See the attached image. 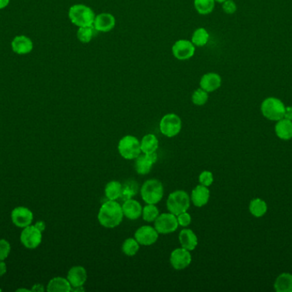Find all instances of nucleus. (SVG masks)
Here are the masks:
<instances>
[{
    "mask_svg": "<svg viewBox=\"0 0 292 292\" xmlns=\"http://www.w3.org/2000/svg\"><path fill=\"white\" fill-rule=\"evenodd\" d=\"M210 41V34L204 28H198L192 34V41L195 47H204Z\"/></svg>",
    "mask_w": 292,
    "mask_h": 292,
    "instance_id": "obj_27",
    "label": "nucleus"
},
{
    "mask_svg": "<svg viewBox=\"0 0 292 292\" xmlns=\"http://www.w3.org/2000/svg\"><path fill=\"white\" fill-rule=\"evenodd\" d=\"M7 271V267H6V264L4 262V261H0V277L5 275Z\"/></svg>",
    "mask_w": 292,
    "mask_h": 292,
    "instance_id": "obj_41",
    "label": "nucleus"
},
{
    "mask_svg": "<svg viewBox=\"0 0 292 292\" xmlns=\"http://www.w3.org/2000/svg\"><path fill=\"white\" fill-rule=\"evenodd\" d=\"M105 193L108 200L116 201L122 193V184L118 181L109 182L105 186Z\"/></svg>",
    "mask_w": 292,
    "mask_h": 292,
    "instance_id": "obj_26",
    "label": "nucleus"
},
{
    "mask_svg": "<svg viewBox=\"0 0 292 292\" xmlns=\"http://www.w3.org/2000/svg\"><path fill=\"white\" fill-rule=\"evenodd\" d=\"M122 207L116 201H110L103 202L100 207L97 220L100 225L105 228H115L120 225L122 221Z\"/></svg>",
    "mask_w": 292,
    "mask_h": 292,
    "instance_id": "obj_1",
    "label": "nucleus"
},
{
    "mask_svg": "<svg viewBox=\"0 0 292 292\" xmlns=\"http://www.w3.org/2000/svg\"><path fill=\"white\" fill-rule=\"evenodd\" d=\"M222 83V80L220 75L217 73L208 72L202 75L200 80V88L207 93H212L220 88Z\"/></svg>",
    "mask_w": 292,
    "mask_h": 292,
    "instance_id": "obj_16",
    "label": "nucleus"
},
{
    "mask_svg": "<svg viewBox=\"0 0 292 292\" xmlns=\"http://www.w3.org/2000/svg\"><path fill=\"white\" fill-rule=\"evenodd\" d=\"M95 17L96 15L94 11L86 5L77 4L72 6L69 10V20L72 24L79 28L93 26Z\"/></svg>",
    "mask_w": 292,
    "mask_h": 292,
    "instance_id": "obj_2",
    "label": "nucleus"
},
{
    "mask_svg": "<svg viewBox=\"0 0 292 292\" xmlns=\"http://www.w3.org/2000/svg\"><path fill=\"white\" fill-rule=\"evenodd\" d=\"M67 279L72 287L83 286L87 279V270L81 266H73L68 272Z\"/></svg>",
    "mask_w": 292,
    "mask_h": 292,
    "instance_id": "obj_18",
    "label": "nucleus"
},
{
    "mask_svg": "<svg viewBox=\"0 0 292 292\" xmlns=\"http://www.w3.org/2000/svg\"><path fill=\"white\" fill-rule=\"evenodd\" d=\"M284 119H288V120L292 121V106H287V107H285Z\"/></svg>",
    "mask_w": 292,
    "mask_h": 292,
    "instance_id": "obj_39",
    "label": "nucleus"
},
{
    "mask_svg": "<svg viewBox=\"0 0 292 292\" xmlns=\"http://www.w3.org/2000/svg\"><path fill=\"white\" fill-rule=\"evenodd\" d=\"M71 284L69 280L61 277H56L51 279L47 285L49 292H69L71 291Z\"/></svg>",
    "mask_w": 292,
    "mask_h": 292,
    "instance_id": "obj_22",
    "label": "nucleus"
},
{
    "mask_svg": "<svg viewBox=\"0 0 292 292\" xmlns=\"http://www.w3.org/2000/svg\"><path fill=\"white\" fill-rule=\"evenodd\" d=\"M192 262V255L189 250L184 248L174 249L170 256L171 266L176 270H183L189 266Z\"/></svg>",
    "mask_w": 292,
    "mask_h": 292,
    "instance_id": "obj_12",
    "label": "nucleus"
},
{
    "mask_svg": "<svg viewBox=\"0 0 292 292\" xmlns=\"http://www.w3.org/2000/svg\"><path fill=\"white\" fill-rule=\"evenodd\" d=\"M210 192L207 189V187L200 184L192 190L191 200L196 207H202L207 204L210 201Z\"/></svg>",
    "mask_w": 292,
    "mask_h": 292,
    "instance_id": "obj_20",
    "label": "nucleus"
},
{
    "mask_svg": "<svg viewBox=\"0 0 292 292\" xmlns=\"http://www.w3.org/2000/svg\"><path fill=\"white\" fill-rule=\"evenodd\" d=\"M158 146V140L154 134H146L143 137V139L141 140V151H142V153H145V154L156 152Z\"/></svg>",
    "mask_w": 292,
    "mask_h": 292,
    "instance_id": "obj_24",
    "label": "nucleus"
},
{
    "mask_svg": "<svg viewBox=\"0 0 292 292\" xmlns=\"http://www.w3.org/2000/svg\"><path fill=\"white\" fill-rule=\"evenodd\" d=\"M139 243L135 238H128L124 241L122 244V252L126 256H133L138 253L139 250Z\"/></svg>",
    "mask_w": 292,
    "mask_h": 292,
    "instance_id": "obj_32",
    "label": "nucleus"
},
{
    "mask_svg": "<svg viewBox=\"0 0 292 292\" xmlns=\"http://www.w3.org/2000/svg\"><path fill=\"white\" fill-rule=\"evenodd\" d=\"M191 204V197L184 190H176L169 194L166 201V208L169 212L174 215H179L187 212Z\"/></svg>",
    "mask_w": 292,
    "mask_h": 292,
    "instance_id": "obj_4",
    "label": "nucleus"
},
{
    "mask_svg": "<svg viewBox=\"0 0 292 292\" xmlns=\"http://www.w3.org/2000/svg\"><path fill=\"white\" fill-rule=\"evenodd\" d=\"M115 17L112 14L103 12L96 16L94 20V27L96 31L108 33L111 31L115 27Z\"/></svg>",
    "mask_w": 292,
    "mask_h": 292,
    "instance_id": "obj_15",
    "label": "nucleus"
},
{
    "mask_svg": "<svg viewBox=\"0 0 292 292\" xmlns=\"http://www.w3.org/2000/svg\"><path fill=\"white\" fill-rule=\"evenodd\" d=\"M179 240L182 248L189 251L194 250L198 243L197 235L191 229L182 230L179 233Z\"/></svg>",
    "mask_w": 292,
    "mask_h": 292,
    "instance_id": "obj_21",
    "label": "nucleus"
},
{
    "mask_svg": "<svg viewBox=\"0 0 292 292\" xmlns=\"http://www.w3.org/2000/svg\"><path fill=\"white\" fill-rule=\"evenodd\" d=\"M215 0H194V7L200 15H208L215 9Z\"/></svg>",
    "mask_w": 292,
    "mask_h": 292,
    "instance_id": "obj_28",
    "label": "nucleus"
},
{
    "mask_svg": "<svg viewBox=\"0 0 292 292\" xmlns=\"http://www.w3.org/2000/svg\"><path fill=\"white\" fill-rule=\"evenodd\" d=\"M198 180H199V183L201 185L208 187L210 186V185L213 184V182H214V176H213V173L211 171H202V173L199 175Z\"/></svg>",
    "mask_w": 292,
    "mask_h": 292,
    "instance_id": "obj_35",
    "label": "nucleus"
},
{
    "mask_svg": "<svg viewBox=\"0 0 292 292\" xmlns=\"http://www.w3.org/2000/svg\"><path fill=\"white\" fill-rule=\"evenodd\" d=\"M177 220L179 223V225L186 227L192 222V217L187 212H182L180 215H177Z\"/></svg>",
    "mask_w": 292,
    "mask_h": 292,
    "instance_id": "obj_38",
    "label": "nucleus"
},
{
    "mask_svg": "<svg viewBox=\"0 0 292 292\" xmlns=\"http://www.w3.org/2000/svg\"><path fill=\"white\" fill-rule=\"evenodd\" d=\"M159 233L155 227L150 225H143L138 228L134 234V238L140 245L151 246L158 239Z\"/></svg>",
    "mask_w": 292,
    "mask_h": 292,
    "instance_id": "obj_11",
    "label": "nucleus"
},
{
    "mask_svg": "<svg viewBox=\"0 0 292 292\" xmlns=\"http://www.w3.org/2000/svg\"><path fill=\"white\" fill-rule=\"evenodd\" d=\"M196 52V47L191 41L188 40H179L174 42L172 47V53L174 57L178 60H190L194 56Z\"/></svg>",
    "mask_w": 292,
    "mask_h": 292,
    "instance_id": "obj_9",
    "label": "nucleus"
},
{
    "mask_svg": "<svg viewBox=\"0 0 292 292\" xmlns=\"http://www.w3.org/2000/svg\"><path fill=\"white\" fill-rule=\"evenodd\" d=\"M207 100H208V93L203 90L202 88H197L192 93V103L196 106H204L205 104L207 103Z\"/></svg>",
    "mask_w": 292,
    "mask_h": 292,
    "instance_id": "obj_34",
    "label": "nucleus"
},
{
    "mask_svg": "<svg viewBox=\"0 0 292 292\" xmlns=\"http://www.w3.org/2000/svg\"><path fill=\"white\" fill-rule=\"evenodd\" d=\"M32 291H35V292H43L45 290L44 289L43 285L42 284H34L33 287V289H31Z\"/></svg>",
    "mask_w": 292,
    "mask_h": 292,
    "instance_id": "obj_42",
    "label": "nucleus"
},
{
    "mask_svg": "<svg viewBox=\"0 0 292 292\" xmlns=\"http://www.w3.org/2000/svg\"><path fill=\"white\" fill-rule=\"evenodd\" d=\"M123 215L128 220H136L142 215L143 208L140 203L133 199H128L124 202L122 206Z\"/></svg>",
    "mask_w": 292,
    "mask_h": 292,
    "instance_id": "obj_19",
    "label": "nucleus"
},
{
    "mask_svg": "<svg viewBox=\"0 0 292 292\" xmlns=\"http://www.w3.org/2000/svg\"><path fill=\"white\" fill-rule=\"evenodd\" d=\"M275 132L280 139H291L292 121L286 119H280L275 125Z\"/></svg>",
    "mask_w": 292,
    "mask_h": 292,
    "instance_id": "obj_23",
    "label": "nucleus"
},
{
    "mask_svg": "<svg viewBox=\"0 0 292 292\" xmlns=\"http://www.w3.org/2000/svg\"><path fill=\"white\" fill-rule=\"evenodd\" d=\"M20 242L23 246L29 249H33L40 245L42 242V232L34 225H29L23 228L20 233Z\"/></svg>",
    "mask_w": 292,
    "mask_h": 292,
    "instance_id": "obj_10",
    "label": "nucleus"
},
{
    "mask_svg": "<svg viewBox=\"0 0 292 292\" xmlns=\"http://www.w3.org/2000/svg\"><path fill=\"white\" fill-rule=\"evenodd\" d=\"M17 291H32V290H28V289H18Z\"/></svg>",
    "mask_w": 292,
    "mask_h": 292,
    "instance_id": "obj_46",
    "label": "nucleus"
},
{
    "mask_svg": "<svg viewBox=\"0 0 292 292\" xmlns=\"http://www.w3.org/2000/svg\"><path fill=\"white\" fill-rule=\"evenodd\" d=\"M266 210H267V206H266V202L262 200L256 198L251 201V204H249V212L255 217H262L266 213Z\"/></svg>",
    "mask_w": 292,
    "mask_h": 292,
    "instance_id": "obj_29",
    "label": "nucleus"
},
{
    "mask_svg": "<svg viewBox=\"0 0 292 292\" xmlns=\"http://www.w3.org/2000/svg\"><path fill=\"white\" fill-rule=\"evenodd\" d=\"M10 4V0H0V10L6 8Z\"/></svg>",
    "mask_w": 292,
    "mask_h": 292,
    "instance_id": "obj_43",
    "label": "nucleus"
},
{
    "mask_svg": "<svg viewBox=\"0 0 292 292\" xmlns=\"http://www.w3.org/2000/svg\"><path fill=\"white\" fill-rule=\"evenodd\" d=\"M261 111L266 119L271 121H279L284 119L285 106L279 99L268 97L261 103Z\"/></svg>",
    "mask_w": 292,
    "mask_h": 292,
    "instance_id": "obj_5",
    "label": "nucleus"
},
{
    "mask_svg": "<svg viewBox=\"0 0 292 292\" xmlns=\"http://www.w3.org/2000/svg\"><path fill=\"white\" fill-rule=\"evenodd\" d=\"M182 128L181 119L177 114L169 113L162 116L160 121V131L165 137H176Z\"/></svg>",
    "mask_w": 292,
    "mask_h": 292,
    "instance_id": "obj_7",
    "label": "nucleus"
},
{
    "mask_svg": "<svg viewBox=\"0 0 292 292\" xmlns=\"http://www.w3.org/2000/svg\"><path fill=\"white\" fill-rule=\"evenodd\" d=\"M118 151L122 158L131 161L141 154L140 142L133 135L122 137L118 144Z\"/></svg>",
    "mask_w": 292,
    "mask_h": 292,
    "instance_id": "obj_6",
    "label": "nucleus"
},
{
    "mask_svg": "<svg viewBox=\"0 0 292 292\" xmlns=\"http://www.w3.org/2000/svg\"><path fill=\"white\" fill-rule=\"evenodd\" d=\"M11 49L18 55L28 54L33 51V43L30 38L25 35H18L11 42Z\"/></svg>",
    "mask_w": 292,
    "mask_h": 292,
    "instance_id": "obj_17",
    "label": "nucleus"
},
{
    "mask_svg": "<svg viewBox=\"0 0 292 292\" xmlns=\"http://www.w3.org/2000/svg\"><path fill=\"white\" fill-rule=\"evenodd\" d=\"M140 194L147 204H157L163 197V185L157 179H149L141 187Z\"/></svg>",
    "mask_w": 292,
    "mask_h": 292,
    "instance_id": "obj_3",
    "label": "nucleus"
},
{
    "mask_svg": "<svg viewBox=\"0 0 292 292\" xmlns=\"http://www.w3.org/2000/svg\"><path fill=\"white\" fill-rule=\"evenodd\" d=\"M274 288L278 292H292V274H280L274 283Z\"/></svg>",
    "mask_w": 292,
    "mask_h": 292,
    "instance_id": "obj_25",
    "label": "nucleus"
},
{
    "mask_svg": "<svg viewBox=\"0 0 292 292\" xmlns=\"http://www.w3.org/2000/svg\"><path fill=\"white\" fill-rule=\"evenodd\" d=\"M33 215L31 210L25 207H17L11 212L13 224L20 228L29 226L33 222Z\"/></svg>",
    "mask_w": 292,
    "mask_h": 292,
    "instance_id": "obj_13",
    "label": "nucleus"
},
{
    "mask_svg": "<svg viewBox=\"0 0 292 292\" xmlns=\"http://www.w3.org/2000/svg\"><path fill=\"white\" fill-rule=\"evenodd\" d=\"M179 227L176 215L171 212L159 215L155 220V229L159 234H169L174 232Z\"/></svg>",
    "mask_w": 292,
    "mask_h": 292,
    "instance_id": "obj_8",
    "label": "nucleus"
},
{
    "mask_svg": "<svg viewBox=\"0 0 292 292\" xmlns=\"http://www.w3.org/2000/svg\"><path fill=\"white\" fill-rule=\"evenodd\" d=\"M95 29L93 26L80 27L77 30V38L84 44L89 43L94 36Z\"/></svg>",
    "mask_w": 292,
    "mask_h": 292,
    "instance_id": "obj_31",
    "label": "nucleus"
},
{
    "mask_svg": "<svg viewBox=\"0 0 292 292\" xmlns=\"http://www.w3.org/2000/svg\"><path fill=\"white\" fill-rule=\"evenodd\" d=\"M237 5L233 0H225L224 3H222V10L225 14L227 15H233L237 11Z\"/></svg>",
    "mask_w": 292,
    "mask_h": 292,
    "instance_id": "obj_37",
    "label": "nucleus"
},
{
    "mask_svg": "<svg viewBox=\"0 0 292 292\" xmlns=\"http://www.w3.org/2000/svg\"><path fill=\"white\" fill-rule=\"evenodd\" d=\"M0 291H2V289H0Z\"/></svg>",
    "mask_w": 292,
    "mask_h": 292,
    "instance_id": "obj_47",
    "label": "nucleus"
},
{
    "mask_svg": "<svg viewBox=\"0 0 292 292\" xmlns=\"http://www.w3.org/2000/svg\"><path fill=\"white\" fill-rule=\"evenodd\" d=\"M85 289L83 286H78V287H72L71 291L79 292V291H84Z\"/></svg>",
    "mask_w": 292,
    "mask_h": 292,
    "instance_id": "obj_44",
    "label": "nucleus"
},
{
    "mask_svg": "<svg viewBox=\"0 0 292 292\" xmlns=\"http://www.w3.org/2000/svg\"><path fill=\"white\" fill-rule=\"evenodd\" d=\"M157 158L158 157H157L156 152L148 153V154L143 153V155H141V154L138 155L135 159V165H134L137 173L139 174V175H146V174L150 173L152 166L157 161Z\"/></svg>",
    "mask_w": 292,
    "mask_h": 292,
    "instance_id": "obj_14",
    "label": "nucleus"
},
{
    "mask_svg": "<svg viewBox=\"0 0 292 292\" xmlns=\"http://www.w3.org/2000/svg\"><path fill=\"white\" fill-rule=\"evenodd\" d=\"M138 191V184L133 180H129L126 182L125 184L122 185V193L120 198L125 202L127 200L132 199L133 196H135Z\"/></svg>",
    "mask_w": 292,
    "mask_h": 292,
    "instance_id": "obj_30",
    "label": "nucleus"
},
{
    "mask_svg": "<svg viewBox=\"0 0 292 292\" xmlns=\"http://www.w3.org/2000/svg\"><path fill=\"white\" fill-rule=\"evenodd\" d=\"M10 244L5 239H0V261H5L10 253Z\"/></svg>",
    "mask_w": 292,
    "mask_h": 292,
    "instance_id": "obj_36",
    "label": "nucleus"
},
{
    "mask_svg": "<svg viewBox=\"0 0 292 292\" xmlns=\"http://www.w3.org/2000/svg\"><path fill=\"white\" fill-rule=\"evenodd\" d=\"M215 2H217L219 4H222L225 2V0H215Z\"/></svg>",
    "mask_w": 292,
    "mask_h": 292,
    "instance_id": "obj_45",
    "label": "nucleus"
},
{
    "mask_svg": "<svg viewBox=\"0 0 292 292\" xmlns=\"http://www.w3.org/2000/svg\"><path fill=\"white\" fill-rule=\"evenodd\" d=\"M142 216L146 222H153L159 216V210L155 204H147L143 207Z\"/></svg>",
    "mask_w": 292,
    "mask_h": 292,
    "instance_id": "obj_33",
    "label": "nucleus"
},
{
    "mask_svg": "<svg viewBox=\"0 0 292 292\" xmlns=\"http://www.w3.org/2000/svg\"><path fill=\"white\" fill-rule=\"evenodd\" d=\"M34 226H35L38 230H40L41 232H43L44 230H46V223L44 222V221H38V222H36Z\"/></svg>",
    "mask_w": 292,
    "mask_h": 292,
    "instance_id": "obj_40",
    "label": "nucleus"
}]
</instances>
